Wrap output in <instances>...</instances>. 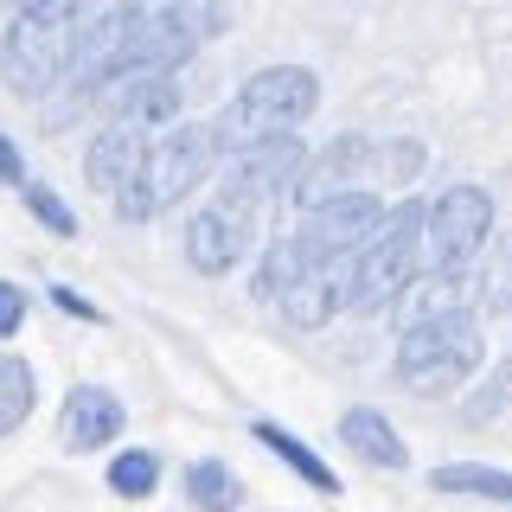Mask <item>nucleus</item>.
<instances>
[{"label":"nucleus","mask_w":512,"mask_h":512,"mask_svg":"<svg viewBox=\"0 0 512 512\" xmlns=\"http://www.w3.org/2000/svg\"><path fill=\"white\" fill-rule=\"evenodd\" d=\"M320 103V77L301 71V64H276V71H256L231 103L218 109L212 141L218 154H250L263 141H282L295 122H308Z\"/></svg>","instance_id":"f257e3e1"},{"label":"nucleus","mask_w":512,"mask_h":512,"mask_svg":"<svg viewBox=\"0 0 512 512\" xmlns=\"http://www.w3.org/2000/svg\"><path fill=\"white\" fill-rule=\"evenodd\" d=\"M77 32H84V0H52L39 13H20L0 45V71H7L13 90L39 96L52 90L64 71H71V52H77Z\"/></svg>","instance_id":"f03ea898"},{"label":"nucleus","mask_w":512,"mask_h":512,"mask_svg":"<svg viewBox=\"0 0 512 512\" xmlns=\"http://www.w3.org/2000/svg\"><path fill=\"white\" fill-rule=\"evenodd\" d=\"M480 327L474 314L461 308H442V314H423L410 320L404 346H397V378L410 384V391H455L461 378L480 372Z\"/></svg>","instance_id":"7ed1b4c3"},{"label":"nucleus","mask_w":512,"mask_h":512,"mask_svg":"<svg viewBox=\"0 0 512 512\" xmlns=\"http://www.w3.org/2000/svg\"><path fill=\"white\" fill-rule=\"evenodd\" d=\"M423 263V205H391L378 231L352 250V301L346 308H384L416 282Z\"/></svg>","instance_id":"20e7f679"},{"label":"nucleus","mask_w":512,"mask_h":512,"mask_svg":"<svg viewBox=\"0 0 512 512\" xmlns=\"http://www.w3.org/2000/svg\"><path fill=\"white\" fill-rule=\"evenodd\" d=\"M212 154H218L212 128H173L167 141H154V148H148V160H141V173H135V186L116 199V212H122L128 224L167 212L173 199H186V192L205 180Z\"/></svg>","instance_id":"39448f33"},{"label":"nucleus","mask_w":512,"mask_h":512,"mask_svg":"<svg viewBox=\"0 0 512 512\" xmlns=\"http://www.w3.org/2000/svg\"><path fill=\"white\" fill-rule=\"evenodd\" d=\"M378 218H384L378 192H365V186L359 192H333V199L308 205V218H301V231L288 237V244H295L301 269H314V263H333V256H352L378 231Z\"/></svg>","instance_id":"423d86ee"},{"label":"nucleus","mask_w":512,"mask_h":512,"mask_svg":"<svg viewBox=\"0 0 512 512\" xmlns=\"http://www.w3.org/2000/svg\"><path fill=\"white\" fill-rule=\"evenodd\" d=\"M487 231H493V199H487L480 186L442 192L436 212L423 218V237H429V250H436L442 269H461L480 244H487Z\"/></svg>","instance_id":"0eeeda50"},{"label":"nucleus","mask_w":512,"mask_h":512,"mask_svg":"<svg viewBox=\"0 0 512 512\" xmlns=\"http://www.w3.org/2000/svg\"><path fill=\"white\" fill-rule=\"evenodd\" d=\"M250 237H256V212H250V205L212 199L199 218H192V231H186V256H192L199 276H224V269L250 250Z\"/></svg>","instance_id":"6e6552de"},{"label":"nucleus","mask_w":512,"mask_h":512,"mask_svg":"<svg viewBox=\"0 0 512 512\" xmlns=\"http://www.w3.org/2000/svg\"><path fill=\"white\" fill-rule=\"evenodd\" d=\"M276 301H282V314L295 320V327H327V320L352 301V256H333V263L301 269Z\"/></svg>","instance_id":"1a4fd4ad"},{"label":"nucleus","mask_w":512,"mask_h":512,"mask_svg":"<svg viewBox=\"0 0 512 512\" xmlns=\"http://www.w3.org/2000/svg\"><path fill=\"white\" fill-rule=\"evenodd\" d=\"M295 167H301V148H295L288 135H282V141H263V148L237 154V167L224 173V192H218V199L250 205V212H256V205H263L269 192H282V180H288Z\"/></svg>","instance_id":"9d476101"},{"label":"nucleus","mask_w":512,"mask_h":512,"mask_svg":"<svg viewBox=\"0 0 512 512\" xmlns=\"http://www.w3.org/2000/svg\"><path fill=\"white\" fill-rule=\"evenodd\" d=\"M141 160H148V141H141V128H128V122H109L103 135L90 141V160H84V173H90V186H96V192L122 199V192L135 186Z\"/></svg>","instance_id":"9b49d317"},{"label":"nucleus","mask_w":512,"mask_h":512,"mask_svg":"<svg viewBox=\"0 0 512 512\" xmlns=\"http://www.w3.org/2000/svg\"><path fill=\"white\" fill-rule=\"evenodd\" d=\"M103 96H109V109H116V122H128V128H160L173 109H180V84H173V71L116 77Z\"/></svg>","instance_id":"f8f14e48"},{"label":"nucleus","mask_w":512,"mask_h":512,"mask_svg":"<svg viewBox=\"0 0 512 512\" xmlns=\"http://www.w3.org/2000/svg\"><path fill=\"white\" fill-rule=\"evenodd\" d=\"M58 436H64V448H103V442H116L122 436V404L109 391H96V384H77V391L64 397Z\"/></svg>","instance_id":"ddd939ff"},{"label":"nucleus","mask_w":512,"mask_h":512,"mask_svg":"<svg viewBox=\"0 0 512 512\" xmlns=\"http://www.w3.org/2000/svg\"><path fill=\"white\" fill-rule=\"evenodd\" d=\"M340 436H346V448H359L372 468H404V442H397V429L384 423L378 410H346L340 416Z\"/></svg>","instance_id":"4468645a"},{"label":"nucleus","mask_w":512,"mask_h":512,"mask_svg":"<svg viewBox=\"0 0 512 512\" xmlns=\"http://www.w3.org/2000/svg\"><path fill=\"white\" fill-rule=\"evenodd\" d=\"M256 442H263L269 455H282V461H288V468H295L301 480H308L314 493H340V474H333V468H327V461H320L301 436H288L282 423H256Z\"/></svg>","instance_id":"2eb2a0df"},{"label":"nucleus","mask_w":512,"mask_h":512,"mask_svg":"<svg viewBox=\"0 0 512 512\" xmlns=\"http://www.w3.org/2000/svg\"><path fill=\"white\" fill-rule=\"evenodd\" d=\"M436 493H474V500H500L512 506V474L506 468H474V461H448V468L429 474Z\"/></svg>","instance_id":"dca6fc26"},{"label":"nucleus","mask_w":512,"mask_h":512,"mask_svg":"<svg viewBox=\"0 0 512 512\" xmlns=\"http://www.w3.org/2000/svg\"><path fill=\"white\" fill-rule=\"evenodd\" d=\"M186 493H192V506H205V512H231L244 500V487H237V474L224 468V461H192Z\"/></svg>","instance_id":"f3484780"},{"label":"nucleus","mask_w":512,"mask_h":512,"mask_svg":"<svg viewBox=\"0 0 512 512\" xmlns=\"http://www.w3.org/2000/svg\"><path fill=\"white\" fill-rule=\"evenodd\" d=\"M26 416H32V365L0 359V436H13Z\"/></svg>","instance_id":"a211bd4d"},{"label":"nucleus","mask_w":512,"mask_h":512,"mask_svg":"<svg viewBox=\"0 0 512 512\" xmlns=\"http://www.w3.org/2000/svg\"><path fill=\"white\" fill-rule=\"evenodd\" d=\"M154 480H160V461L148 448H128V455H116V468H109V487H116L122 500H148Z\"/></svg>","instance_id":"6ab92c4d"},{"label":"nucleus","mask_w":512,"mask_h":512,"mask_svg":"<svg viewBox=\"0 0 512 512\" xmlns=\"http://www.w3.org/2000/svg\"><path fill=\"white\" fill-rule=\"evenodd\" d=\"M26 205H32V218H39V224H52L58 237H71V231H77L71 205H64V199H52V192H45V186H32V192H26Z\"/></svg>","instance_id":"aec40b11"},{"label":"nucleus","mask_w":512,"mask_h":512,"mask_svg":"<svg viewBox=\"0 0 512 512\" xmlns=\"http://www.w3.org/2000/svg\"><path fill=\"white\" fill-rule=\"evenodd\" d=\"M20 320H26V295L13 282H0V340H13V333H20Z\"/></svg>","instance_id":"412c9836"},{"label":"nucleus","mask_w":512,"mask_h":512,"mask_svg":"<svg viewBox=\"0 0 512 512\" xmlns=\"http://www.w3.org/2000/svg\"><path fill=\"white\" fill-rule=\"evenodd\" d=\"M0 180H7V186H13V180H26V160H20V148H13L7 135H0Z\"/></svg>","instance_id":"4be33fe9"},{"label":"nucleus","mask_w":512,"mask_h":512,"mask_svg":"<svg viewBox=\"0 0 512 512\" xmlns=\"http://www.w3.org/2000/svg\"><path fill=\"white\" fill-rule=\"evenodd\" d=\"M52 301H58V308H71V314H84V320H96V308H90L84 295H71V288H52Z\"/></svg>","instance_id":"5701e85b"},{"label":"nucleus","mask_w":512,"mask_h":512,"mask_svg":"<svg viewBox=\"0 0 512 512\" xmlns=\"http://www.w3.org/2000/svg\"><path fill=\"white\" fill-rule=\"evenodd\" d=\"M13 7H20V13H39V7H52V0H13Z\"/></svg>","instance_id":"b1692460"}]
</instances>
